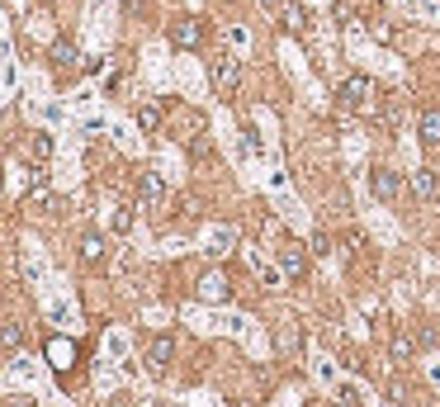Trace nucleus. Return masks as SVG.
Instances as JSON below:
<instances>
[{
    "instance_id": "f257e3e1",
    "label": "nucleus",
    "mask_w": 440,
    "mask_h": 407,
    "mask_svg": "<svg viewBox=\"0 0 440 407\" xmlns=\"http://www.w3.org/2000/svg\"><path fill=\"white\" fill-rule=\"evenodd\" d=\"M336 100L346 109H355V114H365V109H374V81L370 76H346L341 91H336Z\"/></svg>"
},
{
    "instance_id": "f03ea898",
    "label": "nucleus",
    "mask_w": 440,
    "mask_h": 407,
    "mask_svg": "<svg viewBox=\"0 0 440 407\" xmlns=\"http://www.w3.org/2000/svg\"><path fill=\"white\" fill-rule=\"evenodd\" d=\"M166 38H171V48H180V53H194V48L204 43V19H194V14L175 19V24L166 29Z\"/></svg>"
},
{
    "instance_id": "7ed1b4c3",
    "label": "nucleus",
    "mask_w": 440,
    "mask_h": 407,
    "mask_svg": "<svg viewBox=\"0 0 440 407\" xmlns=\"http://www.w3.org/2000/svg\"><path fill=\"white\" fill-rule=\"evenodd\" d=\"M237 86H241V62H237V57H218V62H214V91L223 95V100H232Z\"/></svg>"
},
{
    "instance_id": "20e7f679",
    "label": "nucleus",
    "mask_w": 440,
    "mask_h": 407,
    "mask_svg": "<svg viewBox=\"0 0 440 407\" xmlns=\"http://www.w3.org/2000/svg\"><path fill=\"white\" fill-rule=\"evenodd\" d=\"M194 294H199V303H227L232 299V279H227V270H209L194 284Z\"/></svg>"
},
{
    "instance_id": "39448f33",
    "label": "nucleus",
    "mask_w": 440,
    "mask_h": 407,
    "mask_svg": "<svg viewBox=\"0 0 440 407\" xmlns=\"http://www.w3.org/2000/svg\"><path fill=\"white\" fill-rule=\"evenodd\" d=\"M48 62H53V71H57V76H71V71L80 66L76 43H71V38H57L53 48H48Z\"/></svg>"
},
{
    "instance_id": "423d86ee",
    "label": "nucleus",
    "mask_w": 440,
    "mask_h": 407,
    "mask_svg": "<svg viewBox=\"0 0 440 407\" xmlns=\"http://www.w3.org/2000/svg\"><path fill=\"white\" fill-rule=\"evenodd\" d=\"M171 355H175V336H171V331L152 336V346H147V369H152V374H161V369L171 365Z\"/></svg>"
},
{
    "instance_id": "0eeeda50",
    "label": "nucleus",
    "mask_w": 440,
    "mask_h": 407,
    "mask_svg": "<svg viewBox=\"0 0 440 407\" xmlns=\"http://www.w3.org/2000/svg\"><path fill=\"white\" fill-rule=\"evenodd\" d=\"M370 185H374V195L384 199V204H393V199L402 195V175H398V171H388V166H374Z\"/></svg>"
},
{
    "instance_id": "6e6552de",
    "label": "nucleus",
    "mask_w": 440,
    "mask_h": 407,
    "mask_svg": "<svg viewBox=\"0 0 440 407\" xmlns=\"http://www.w3.org/2000/svg\"><path fill=\"white\" fill-rule=\"evenodd\" d=\"M161 195H166V190H161V175H157V171H142V175H137V209H157Z\"/></svg>"
},
{
    "instance_id": "1a4fd4ad",
    "label": "nucleus",
    "mask_w": 440,
    "mask_h": 407,
    "mask_svg": "<svg viewBox=\"0 0 440 407\" xmlns=\"http://www.w3.org/2000/svg\"><path fill=\"white\" fill-rule=\"evenodd\" d=\"M280 265H284V275H289V279H303V275H308V251L298 247V242H284Z\"/></svg>"
},
{
    "instance_id": "9d476101",
    "label": "nucleus",
    "mask_w": 440,
    "mask_h": 407,
    "mask_svg": "<svg viewBox=\"0 0 440 407\" xmlns=\"http://www.w3.org/2000/svg\"><path fill=\"white\" fill-rule=\"evenodd\" d=\"M48 360L57 365V374H62V369H71V365H76V341H67V336H53V341H48Z\"/></svg>"
},
{
    "instance_id": "9b49d317",
    "label": "nucleus",
    "mask_w": 440,
    "mask_h": 407,
    "mask_svg": "<svg viewBox=\"0 0 440 407\" xmlns=\"http://www.w3.org/2000/svg\"><path fill=\"white\" fill-rule=\"evenodd\" d=\"M105 256H109V242L100 232H85L80 237V261L85 265H105Z\"/></svg>"
},
{
    "instance_id": "f8f14e48",
    "label": "nucleus",
    "mask_w": 440,
    "mask_h": 407,
    "mask_svg": "<svg viewBox=\"0 0 440 407\" xmlns=\"http://www.w3.org/2000/svg\"><path fill=\"white\" fill-rule=\"evenodd\" d=\"M161 123H166V105H161V100H147V105L137 109V128H142V133H161Z\"/></svg>"
},
{
    "instance_id": "ddd939ff",
    "label": "nucleus",
    "mask_w": 440,
    "mask_h": 407,
    "mask_svg": "<svg viewBox=\"0 0 440 407\" xmlns=\"http://www.w3.org/2000/svg\"><path fill=\"white\" fill-rule=\"evenodd\" d=\"M417 133H421V143H426V147H440V109H421Z\"/></svg>"
},
{
    "instance_id": "4468645a",
    "label": "nucleus",
    "mask_w": 440,
    "mask_h": 407,
    "mask_svg": "<svg viewBox=\"0 0 440 407\" xmlns=\"http://www.w3.org/2000/svg\"><path fill=\"white\" fill-rule=\"evenodd\" d=\"M412 195H417V199H436V195H440V180H436V171H431V166L412 171Z\"/></svg>"
},
{
    "instance_id": "2eb2a0df",
    "label": "nucleus",
    "mask_w": 440,
    "mask_h": 407,
    "mask_svg": "<svg viewBox=\"0 0 440 407\" xmlns=\"http://www.w3.org/2000/svg\"><path fill=\"white\" fill-rule=\"evenodd\" d=\"M280 24L289 29V34H308V10H303V5H284V10H280Z\"/></svg>"
},
{
    "instance_id": "dca6fc26",
    "label": "nucleus",
    "mask_w": 440,
    "mask_h": 407,
    "mask_svg": "<svg viewBox=\"0 0 440 407\" xmlns=\"http://www.w3.org/2000/svg\"><path fill=\"white\" fill-rule=\"evenodd\" d=\"M388 351H393V360H412V355H417V336H412V331H393Z\"/></svg>"
},
{
    "instance_id": "f3484780",
    "label": "nucleus",
    "mask_w": 440,
    "mask_h": 407,
    "mask_svg": "<svg viewBox=\"0 0 440 407\" xmlns=\"http://www.w3.org/2000/svg\"><path fill=\"white\" fill-rule=\"evenodd\" d=\"M28 157L43 166V161L53 157V138H48V133H28Z\"/></svg>"
},
{
    "instance_id": "a211bd4d",
    "label": "nucleus",
    "mask_w": 440,
    "mask_h": 407,
    "mask_svg": "<svg viewBox=\"0 0 440 407\" xmlns=\"http://www.w3.org/2000/svg\"><path fill=\"white\" fill-rule=\"evenodd\" d=\"M28 204H33V209H43V213H48V209H57V199L48 195V185H43V190H28Z\"/></svg>"
},
{
    "instance_id": "6ab92c4d",
    "label": "nucleus",
    "mask_w": 440,
    "mask_h": 407,
    "mask_svg": "<svg viewBox=\"0 0 440 407\" xmlns=\"http://www.w3.org/2000/svg\"><path fill=\"white\" fill-rule=\"evenodd\" d=\"M5 355H19V327L5 322Z\"/></svg>"
},
{
    "instance_id": "aec40b11",
    "label": "nucleus",
    "mask_w": 440,
    "mask_h": 407,
    "mask_svg": "<svg viewBox=\"0 0 440 407\" xmlns=\"http://www.w3.org/2000/svg\"><path fill=\"white\" fill-rule=\"evenodd\" d=\"M336 247V242H332V237H327V232H318V237H313V256H327V251H332Z\"/></svg>"
},
{
    "instance_id": "412c9836",
    "label": "nucleus",
    "mask_w": 440,
    "mask_h": 407,
    "mask_svg": "<svg viewBox=\"0 0 440 407\" xmlns=\"http://www.w3.org/2000/svg\"><path fill=\"white\" fill-rule=\"evenodd\" d=\"M341 247L355 256V251H365V237H360V232H346V237H341Z\"/></svg>"
},
{
    "instance_id": "4be33fe9",
    "label": "nucleus",
    "mask_w": 440,
    "mask_h": 407,
    "mask_svg": "<svg viewBox=\"0 0 440 407\" xmlns=\"http://www.w3.org/2000/svg\"><path fill=\"white\" fill-rule=\"evenodd\" d=\"M114 227H119V232H128V227H133V209H119V213H114Z\"/></svg>"
},
{
    "instance_id": "5701e85b",
    "label": "nucleus",
    "mask_w": 440,
    "mask_h": 407,
    "mask_svg": "<svg viewBox=\"0 0 440 407\" xmlns=\"http://www.w3.org/2000/svg\"><path fill=\"white\" fill-rule=\"evenodd\" d=\"M336 407H360V393H355V388H341V398H336Z\"/></svg>"
},
{
    "instance_id": "b1692460",
    "label": "nucleus",
    "mask_w": 440,
    "mask_h": 407,
    "mask_svg": "<svg viewBox=\"0 0 440 407\" xmlns=\"http://www.w3.org/2000/svg\"><path fill=\"white\" fill-rule=\"evenodd\" d=\"M261 5H266V10H284V0H261Z\"/></svg>"
},
{
    "instance_id": "393cba45",
    "label": "nucleus",
    "mask_w": 440,
    "mask_h": 407,
    "mask_svg": "<svg viewBox=\"0 0 440 407\" xmlns=\"http://www.w3.org/2000/svg\"><path fill=\"white\" fill-rule=\"evenodd\" d=\"M24 5H28V0H10V14H19V10H24Z\"/></svg>"
}]
</instances>
